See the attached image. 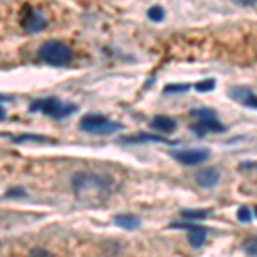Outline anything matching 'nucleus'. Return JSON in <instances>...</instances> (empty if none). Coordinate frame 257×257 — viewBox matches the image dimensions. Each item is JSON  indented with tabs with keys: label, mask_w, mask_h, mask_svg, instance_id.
Returning <instances> with one entry per match:
<instances>
[{
	"label": "nucleus",
	"mask_w": 257,
	"mask_h": 257,
	"mask_svg": "<svg viewBox=\"0 0 257 257\" xmlns=\"http://www.w3.org/2000/svg\"><path fill=\"white\" fill-rule=\"evenodd\" d=\"M72 189L77 197L89 199V197H105L108 196L113 189V180L108 175L103 173H93V172H77L74 173Z\"/></svg>",
	"instance_id": "obj_1"
},
{
	"label": "nucleus",
	"mask_w": 257,
	"mask_h": 257,
	"mask_svg": "<svg viewBox=\"0 0 257 257\" xmlns=\"http://www.w3.org/2000/svg\"><path fill=\"white\" fill-rule=\"evenodd\" d=\"M38 59L53 67H65L74 60V52L64 41H47L38 50Z\"/></svg>",
	"instance_id": "obj_2"
},
{
	"label": "nucleus",
	"mask_w": 257,
	"mask_h": 257,
	"mask_svg": "<svg viewBox=\"0 0 257 257\" xmlns=\"http://www.w3.org/2000/svg\"><path fill=\"white\" fill-rule=\"evenodd\" d=\"M30 111H41L43 115H48V117L55 120H62L69 117V115L76 113L77 105H74V103H64L59 98L50 96V98L35 99L30 105Z\"/></svg>",
	"instance_id": "obj_3"
},
{
	"label": "nucleus",
	"mask_w": 257,
	"mask_h": 257,
	"mask_svg": "<svg viewBox=\"0 0 257 257\" xmlns=\"http://www.w3.org/2000/svg\"><path fill=\"white\" fill-rule=\"evenodd\" d=\"M79 128L82 132H88V134H93V136H110V134H113V132L122 131L123 125L120 122L110 120L108 117H105V115L89 113L79 122Z\"/></svg>",
	"instance_id": "obj_4"
},
{
	"label": "nucleus",
	"mask_w": 257,
	"mask_h": 257,
	"mask_svg": "<svg viewBox=\"0 0 257 257\" xmlns=\"http://www.w3.org/2000/svg\"><path fill=\"white\" fill-rule=\"evenodd\" d=\"M194 118L197 120V127L194 125L192 131H196L199 136H204L206 132H214V134H219V132L225 131V125L219 122L216 111L209 110V108H196L190 111Z\"/></svg>",
	"instance_id": "obj_5"
},
{
	"label": "nucleus",
	"mask_w": 257,
	"mask_h": 257,
	"mask_svg": "<svg viewBox=\"0 0 257 257\" xmlns=\"http://www.w3.org/2000/svg\"><path fill=\"white\" fill-rule=\"evenodd\" d=\"M47 18L35 7L26 6L21 12V26L26 33H40L47 28Z\"/></svg>",
	"instance_id": "obj_6"
},
{
	"label": "nucleus",
	"mask_w": 257,
	"mask_h": 257,
	"mask_svg": "<svg viewBox=\"0 0 257 257\" xmlns=\"http://www.w3.org/2000/svg\"><path fill=\"white\" fill-rule=\"evenodd\" d=\"M172 156L185 167H196L209 160V151L208 149H184V151H173Z\"/></svg>",
	"instance_id": "obj_7"
},
{
	"label": "nucleus",
	"mask_w": 257,
	"mask_h": 257,
	"mask_svg": "<svg viewBox=\"0 0 257 257\" xmlns=\"http://www.w3.org/2000/svg\"><path fill=\"white\" fill-rule=\"evenodd\" d=\"M170 228L173 230H187L189 242L194 248H201L204 245L206 237H208V228L199 225H189V223H172Z\"/></svg>",
	"instance_id": "obj_8"
},
{
	"label": "nucleus",
	"mask_w": 257,
	"mask_h": 257,
	"mask_svg": "<svg viewBox=\"0 0 257 257\" xmlns=\"http://www.w3.org/2000/svg\"><path fill=\"white\" fill-rule=\"evenodd\" d=\"M231 99H235L240 105L247 106V108H255L257 106V99H255V93L254 89L250 88H231L228 91Z\"/></svg>",
	"instance_id": "obj_9"
},
{
	"label": "nucleus",
	"mask_w": 257,
	"mask_h": 257,
	"mask_svg": "<svg viewBox=\"0 0 257 257\" xmlns=\"http://www.w3.org/2000/svg\"><path fill=\"white\" fill-rule=\"evenodd\" d=\"M219 178H221V175H219L216 168H206L201 170L196 175V184L202 189H213L219 182Z\"/></svg>",
	"instance_id": "obj_10"
},
{
	"label": "nucleus",
	"mask_w": 257,
	"mask_h": 257,
	"mask_svg": "<svg viewBox=\"0 0 257 257\" xmlns=\"http://www.w3.org/2000/svg\"><path fill=\"white\" fill-rule=\"evenodd\" d=\"M149 125L155 128V131L161 132V134H170V132H173L177 128V120L168 117V115H158V117L151 120Z\"/></svg>",
	"instance_id": "obj_11"
},
{
	"label": "nucleus",
	"mask_w": 257,
	"mask_h": 257,
	"mask_svg": "<svg viewBox=\"0 0 257 257\" xmlns=\"http://www.w3.org/2000/svg\"><path fill=\"white\" fill-rule=\"evenodd\" d=\"M113 223L118 228H123V230H138L141 226V218H138L136 214H118V216L113 218Z\"/></svg>",
	"instance_id": "obj_12"
},
{
	"label": "nucleus",
	"mask_w": 257,
	"mask_h": 257,
	"mask_svg": "<svg viewBox=\"0 0 257 257\" xmlns=\"http://www.w3.org/2000/svg\"><path fill=\"white\" fill-rule=\"evenodd\" d=\"M146 141H151V143L175 144V143H170L168 139L160 138V136H153V134H141V136H136V138H123V139H122V143H146Z\"/></svg>",
	"instance_id": "obj_13"
},
{
	"label": "nucleus",
	"mask_w": 257,
	"mask_h": 257,
	"mask_svg": "<svg viewBox=\"0 0 257 257\" xmlns=\"http://www.w3.org/2000/svg\"><path fill=\"white\" fill-rule=\"evenodd\" d=\"M180 214L184 218L187 219H192V221H196V219H204L208 218L211 214V209H182Z\"/></svg>",
	"instance_id": "obj_14"
},
{
	"label": "nucleus",
	"mask_w": 257,
	"mask_h": 257,
	"mask_svg": "<svg viewBox=\"0 0 257 257\" xmlns=\"http://www.w3.org/2000/svg\"><path fill=\"white\" fill-rule=\"evenodd\" d=\"M148 18L153 21V23H161L165 19V9L160 6H153L151 9L148 11Z\"/></svg>",
	"instance_id": "obj_15"
},
{
	"label": "nucleus",
	"mask_w": 257,
	"mask_h": 257,
	"mask_svg": "<svg viewBox=\"0 0 257 257\" xmlns=\"http://www.w3.org/2000/svg\"><path fill=\"white\" fill-rule=\"evenodd\" d=\"M194 88H196V91H199V93H209V91H213L214 88H216V81H214V79H204V81L197 82Z\"/></svg>",
	"instance_id": "obj_16"
},
{
	"label": "nucleus",
	"mask_w": 257,
	"mask_h": 257,
	"mask_svg": "<svg viewBox=\"0 0 257 257\" xmlns=\"http://www.w3.org/2000/svg\"><path fill=\"white\" fill-rule=\"evenodd\" d=\"M237 218H238V221H242V223H250L252 219H254V214H252L250 208L242 206V208H238V211H237Z\"/></svg>",
	"instance_id": "obj_17"
},
{
	"label": "nucleus",
	"mask_w": 257,
	"mask_h": 257,
	"mask_svg": "<svg viewBox=\"0 0 257 257\" xmlns=\"http://www.w3.org/2000/svg\"><path fill=\"white\" fill-rule=\"evenodd\" d=\"M12 141H14V143H18V144H21V143H24V141H31V143H48L50 139L41 138V136L24 134V136H19V138H12Z\"/></svg>",
	"instance_id": "obj_18"
},
{
	"label": "nucleus",
	"mask_w": 257,
	"mask_h": 257,
	"mask_svg": "<svg viewBox=\"0 0 257 257\" xmlns=\"http://www.w3.org/2000/svg\"><path fill=\"white\" fill-rule=\"evenodd\" d=\"M189 88V84H168L165 86V93H185Z\"/></svg>",
	"instance_id": "obj_19"
},
{
	"label": "nucleus",
	"mask_w": 257,
	"mask_h": 257,
	"mask_svg": "<svg viewBox=\"0 0 257 257\" xmlns=\"http://www.w3.org/2000/svg\"><path fill=\"white\" fill-rule=\"evenodd\" d=\"M6 197H26V190L23 187H12L6 192Z\"/></svg>",
	"instance_id": "obj_20"
},
{
	"label": "nucleus",
	"mask_w": 257,
	"mask_h": 257,
	"mask_svg": "<svg viewBox=\"0 0 257 257\" xmlns=\"http://www.w3.org/2000/svg\"><path fill=\"white\" fill-rule=\"evenodd\" d=\"M255 2L257 0H233V4H237V6L240 7H245V9H248V7H255Z\"/></svg>",
	"instance_id": "obj_21"
},
{
	"label": "nucleus",
	"mask_w": 257,
	"mask_h": 257,
	"mask_svg": "<svg viewBox=\"0 0 257 257\" xmlns=\"http://www.w3.org/2000/svg\"><path fill=\"white\" fill-rule=\"evenodd\" d=\"M31 255H50V252L45 250V248H33Z\"/></svg>",
	"instance_id": "obj_22"
},
{
	"label": "nucleus",
	"mask_w": 257,
	"mask_h": 257,
	"mask_svg": "<svg viewBox=\"0 0 257 257\" xmlns=\"http://www.w3.org/2000/svg\"><path fill=\"white\" fill-rule=\"evenodd\" d=\"M4 118H6V108H4V106L0 105V122H2Z\"/></svg>",
	"instance_id": "obj_23"
},
{
	"label": "nucleus",
	"mask_w": 257,
	"mask_h": 257,
	"mask_svg": "<svg viewBox=\"0 0 257 257\" xmlns=\"http://www.w3.org/2000/svg\"><path fill=\"white\" fill-rule=\"evenodd\" d=\"M12 96H6V94H0V101H11Z\"/></svg>",
	"instance_id": "obj_24"
}]
</instances>
